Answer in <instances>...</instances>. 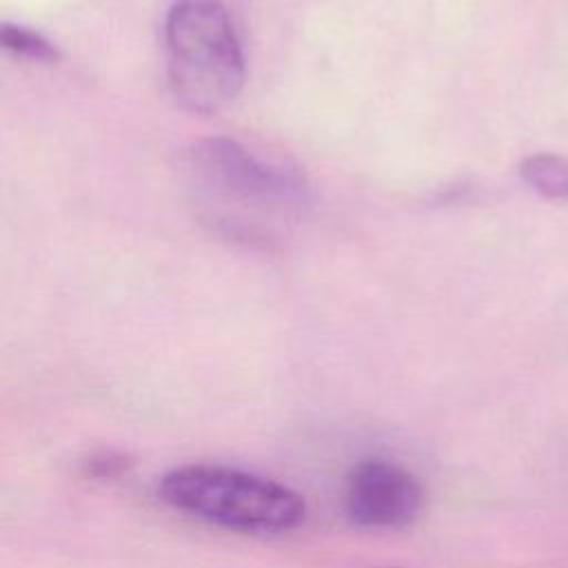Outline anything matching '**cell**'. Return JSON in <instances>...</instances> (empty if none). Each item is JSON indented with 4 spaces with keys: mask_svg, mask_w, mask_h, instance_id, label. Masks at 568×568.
I'll use <instances>...</instances> for the list:
<instances>
[{
    "mask_svg": "<svg viewBox=\"0 0 568 568\" xmlns=\"http://www.w3.org/2000/svg\"><path fill=\"white\" fill-rule=\"evenodd\" d=\"M193 217L215 237L257 251L280 248L306 211L300 175L231 138L186 144L175 162Z\"/></svg>",
    "mask_w": 568,
    "mask_h": 568,
    "instance_id": "cell-1",
    "label": "cell"
},
{
    "mask_svg": "<svg viewBox=\"0 0 568 568\" xmlns=\"http://www.w3.org/2000/svg\"><path fill=\"white\" fill-rule=\"evenodd\" d=\"M166 78L173 98L191 113H215L244 84V51L220 0H180L164 20Z\"/></svg>",
    "mask_w": 568,
    "mask_h": 568,
    "instance_id": "cell-2",
    "label": "cell"
},
{
    "mask_svg": "<svg viewBox=\"0 0 568 568\" xmlns=\"http://www.w3.org/2000/svg\"><path fill=\"white\" fill-rule=\"evenodd\" d=\"M158 495L171 508L246 535H280L304 524V497L262 475L222 464H186L169 470Z\"/></svg>",
    "mask_w": 568,
    "mask_h": 568,
    "instance_id": "cell-3",
    "label": "cell"
},
{
    "mask_svg": "<svg viewBox=\"0 0 568 568\" xmlns=\"http://www.w3.org/2000/svg\"><path fill=\"white\" fill-rule=\"evenodd\" d=\"M424 486L406 466L368 457L351 466L344 481L346 517L368 530H399L410 526L424 508Z\"/></svg>",
    "mask_w": 568,
    "mask_h": 568,
    "instance_id": "cell-4",
    "label": "cell"
},
{
    "mask_svg": "<svg viewBox=\"0 0 568 568\" xmlns=\"http://www.w3.org/2000/svg\"><path fill=\"white\" fill-rule=\"evenodd\" d=\"M524 180L548 200H568V160L552 153H537L521 164Z\"/></svg>",
    "mask_w": 568,
    "mask_h": 568,
    "instance_id": "cell-5",
    "label": "cell"
},
{
    "mask_svg": "<svg viewBox=\"0 0 568 568\" xmlns=\"http://www.w3.org/2000/svg\"><path fill=\"white\" fill-rule=\"evenodd\" d=\"M0 40L7 51L36 62H55L60 58V51L55 49V44H51L42 33L20 24L4 22L0 31Z\"/></svg>",
    "mask_w": 568,
    "mask_h": 568,
    "instance_id": "cell-6",
    "label": "cell"
},
{
    "mask_svg": "<svg viewBox=\"0 0 568 568\" xmlns=\"http://www.w3.org/2000/svg\"><path fill=\"white\" fill-rule=\"evenodd\" d=\"M131 466H133V459L126 453L95 450L80 464V470L89 479L106 481V479H118V477L126 475Z\"/></svg>",
    "mask_w": 568,
    "mask_h": 568,
    "instance_id": "cell-7",
    "label": "cell"
},
{
    "mask_svg": "<svg viewBox=\"0 0 568 568\" xmlns=\"http://www.w3.org/2000/svg\"><path fill=\"white\" fill-rule=\"evenodd\" d=\"M382 568H404V566H382Z\"/></svg>",
    "mask_w": 568,
    "mask_h": 568,
    "instance_id": "cell-8",
    "label": "cell"
}]
</instances>
